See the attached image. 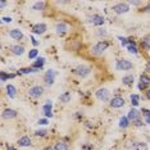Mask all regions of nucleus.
Listing matches in <instances>:
<instances>
[{
    "label": "nucleus",
    "instance_id": "f257e3e1",
    "mask_svg": "<svg viewBox=\"0 0 150 150\" xmlns=\"http://www.w3.org/2000/svg\"><path fill=\"white\" fill-rule=\"evenodd\" d=\"M28 94H30V96H32V98H40L43 95V87L41 86H33V87L30 89Z\"/></svg>",
    "mask_w": 150,
    "mask_h": 150
},
{
    "label": "nucleus",
    "instance_id": "f03ea898",
    "mask_svg": "<svg viewBox=\"0 0 150 150\" xmlns=\"http://www.w3.org/2000/svg\"><path fill=\"white\" fill-rule=\"evenodd\" d=\"M96 98L99 100H103V101H106L109 99V91L106 89H100L99 91H96Z\"/></svg>",
    "mask_w": 150,
    "mask_h": 150
},
{
    "label": "nucleus",
    "instance_id": "7ed1b4c3",
    "mask_svg": "<svg viewBox=\"0 0 150 150\" xmlns=\"http://www.w3.org/2000/svg\"><path fill=\"white\" fill-rule=\"evenodd\" d=\"M117 68L118 69H122V71H127V69H131L132 68V63H130L128 60H119L117 63Z\"/></svg>",
    "mask_w": 150,
    "mask_h": 150
},
{
    "label": "nucleus",
    "instance_id": "20e7f679",
    "mask_svg": "<svg viewBox=\"0 0 150 150\" xmlns=\"http://www.w3.org/2000/svg\"><path fill=\"white\" fill-rule=\"evenodd\" d=\"M75 73H77V75L81 76V77H85V76H87L90 73V68L85 67V65H80V67H77L75 69Z\"/></svg>",
    "mask_w": 150,
    "mask_h": 150
},
{
    "label": "nucleus",
    "instance_id": "39448f33",
    "mask_svg": "<svg viewBox=\"0 0 150 150\" xmlns=\"http://www.w3.org/2000/svg\"><path fill=\"white\" fill-rule=\"evenodd\" d=\"M113 9H114V12H116V13L122 14V13L128 12V5H127V4H124V3H122V4H117Z\"/></svg>",
    "mask_w": 150,
    "mask_h": 150
},
{
    "label": "nucleus",
    "instance_id": "423d86ee",
    "mask_svg": "<svg viewBox=\"0 0 150 150\" xmlns=\"http://www.w3.org/2000/svg\"><path fill=\"white\" fill-rule=\"evenodd\" d=\"M108 46H109V44H108V43H105V41H103V43H99L98 45L94 47V53H95V54H101V53L104 51Z\"/></svg>",
    "mask_w": 150,
    "mask_h": 150
},
{
    "label": "nucleus",
    "instance_id": "0eeeda50",
    "mask_svg": "<svg viewBox=\"0 0 150 150\" xmlns=\"http://www.w3.org/2000/svg\"><path fill=\"white\" fill-rule=\"evenodd\" d=\"M15 116H17V112L13 109H5L3 112V118L4 119H12V118H15Z\"/></svg>",
    "mask_w": 150,
    "mask_h": 150
},
{
    "label": "nucleus",
    "instance_id": "6e6552de",
    "mask_svg": "<svg viewBox=\"0 0 150 150\" xmlns=\"http://www.w3.org/2000/svg\"><path fill=\"white\" fill-rule=\"evenodd\" d=\"M124 104V100L122 99V98H114V99H112V101H110V105L113 106V108H121V106H123Z\"/></svg>",
    "mask_w": 150,
    "mask_h": 150
},
{
    "label": "nucleus",
    "instance_id": "1a4fd4ad",
    "mask_svg": "<svg viewBox=\"0 0 150 150\" xmlns=\"http://www.w3.org/2000/svg\"><path fill=\"white\" fill-rule=\"evenodd\" d=\"M54 77H55V72L54 71H47L45 75V82L49 83V85H51L54 82Z\"/></svg>",
    "mask_w": 150,
    "mask_h": 150
},
{
    "label": "nucleus",
    "instance_id": "9d476101",
    "mask_svg": "<svg viewBox=\"0 0 150 150\" xmlns=\"http://www.w3.org/2000/svg\"><path fill=\"white\" fill-rule=\"evenodd\" d=\"M18 144H19V146H30L31 145L30 137H28V136H23V137H21L19 141H18Z\"/></svg>",
    "mask_w": 150,
    "mask_h": 150
},
{
    "label": "nucleus",
    "instance_id": "9b49d317",
    "mask_svg": "<svg viewBox=\"0 0 150 150\" xmlns=\"http://www.w3.org/2000/svg\"><path fill=\"white\" fill-rule=\"evenodd\" d=\"M9 36L13 37V39H15V40H19V39L23 37V33H22L19 30H12L9 32Z\"/></svg>",
    "mask_w": 150,
    "mask_h": 150
},
{
    "label": "nucleus",
    "instance_id": "f8f14e48",
    "mask_svg": "<svg viewBox=\"0 0 150 150\" xmlns=\"http://www.w3.org/2000/svg\"><path fill=\"white\" fill-rule=\"evenodd\" d=\"M45 31H46V26L44 23L36 25V26L33 27V32H35V33H44Z\"/></svg>",
    "mask_w": 150,
    "mask_h": 150
},
{
    "label": "nucleus",
    "instance_id": "ddd939ff",
    "mask_svg": "<svg viewBox=\"0 0 150 150\" xmlns=\"http://www.w3.org/2000/svg\"><path fill=\"white\" fill-rule=\"evenodd\" d=\"M128 121H136L139 119V112L136 110V109H131L130 112H128Z\"/></svg>",
    "mask_w": 150,
    "mask_h": 150
},
{
    "label": "nucleus",
    "instance_id": "4468645a",
    "mask_svg": "<svg viewBox=\"0 0 150 150\" xmlns=\"http://www.w3.org/2000/svg\"><path fill=\"white\" fill-rule=\"evenodd\" d=\"M44 112H45V116L46 117H51V101L47 100V103L44 105Z\"/></svg>",
    "mask_w": 150,
    "mask_h": 150
},
{
    "label": "nucleus",
    "instance_id": "2eb2a0df",
    "mask_svg": "<svg viewBox=\"0 0 150 150\" xmlns=\"http://www.w3.org/2000/svg\"><path fill=\"white\" fill-rule=\"evenodd\" d=\"M12 51L14 53L15 55H22L23 51H25V47L19 45H14V46H12Z\"/></svg>",
    "mask_w": 150,
    "mask_h": 150
},
{
    "label": "nucleus",
    "instance_id": "dca6fc26",
    "mask_svg": "<svg viewBox=\"0 0 150 150\" xmlns=\"http://www.w3.org/2000/svg\"><path fill=\"white\" fill-rule=\"evenodd\" d=\"M91 21H92V23L96 25V26H100V25L104 23V19H103V17H100V15H94V17L91 18Z\"/></svg>",
    "mask_w": 150,
    "mask_h": 150
},
{
    "label": "nucleus",
    "instance_id": "f3484780",
    "mask_svg": "<svg viewBox=\"0 0 150 150\" xmlns=\"http://www.w3.org/2000/svg\"><path fill=\"white\" fill-rule=\"evenodd\" d=\"M134 150H148V146L144 142H137V144H132L131 146Z\"/></svg>",
    "mask_w": 150,
    "mask_h": 150
},
{
    "label": "nucleus",
    "instance_id": "a211bd4d",
    "mask_svg": "<svg viewBox=\"0 0 150 150\" xmlns=\"http://www.w3.org/2000/svg\"><path fill=\"white\" fill-rule=\"evenodd\" d=\"M45 5H46L45 1H37V3L33 4L32 9H35V10H43V9L45 8Z\"/></svg>",
    "mask_w": 150,
    "mask_h": 150
},
{
    "label": "nucleus",
    "instance_id": "6ab92c4d",
    "mask_svg": "<svg viewBox=\"0 0 150 150\" xmlns=\"http://www.w3.org/2000/svg\"><path fill=\"white\" fill-rule=\"evenodd\" d=\"M122 82H123V85H132L134 83V76H124L123 78H122Z\"/></svg>",
    "mask_w": 150,
    "mask_h": 150
},
{
    "label": "nucleus",
    "instance_id": "aec40b11",
    "mask_svg": "<svg viewBox=\"0 0 150 150\" xmlns=\"http://www.w3.org/2000/svg\"><path fill=\"white\" fill-rule=\"evenodd\" d=\"M60 101H63V103H68V101H71V94L69 92H64V94H62L59 96Z\"/></svg>",
    "mask_w": 150,
    "mask_h": 150
},
{
    "label": "nucleus",
    "instance_id": "412c9836",
    "mask_svg": "<svg viewBox=\"0 0 150 150\" xmlns=\"http://www.w3.org/2000/svg\"><path fill=\"white\" fill-rule=\"evenodd\" d=\"M7 91H8V95H9L10 98H14L15 96V87L14 86L8 85V86H7Z\"/></svg>",
    "mask_w": 150,
    "mask_h": 150
},
{
    "label": "nucleus",
    "instance_id": "4be33fe9",
    "mask_svg": "<svg viewBox=\"0 0 150 150\" xmlns=\"http://www.w3.org/2000/svg\"><path fill=\"white\" fill-rule=\"evenodd\" d=\"M44 60H45L44 58H39L37 62H35V63L32 64V67H33L35 69H36V68H41V67L44 65Z\"/></svg>",
    "mask_w": 150,
    "mask_h": 150
},
{
    "label": "nucleus",
    "instance_id": "5701e85b",
    "mask_svg": "<svg viewBox=\"0 0 150 150\" xmlns=\"http://www.w3.org/2000/svg\"><path fill=\"white\" fill-rule=\"evenodd\" d=\"M128 126V118L127 117H122L119 121V127L121 128H126Z\"/></svg>",
    "mask_w": 150,
    "mask_h": 150
},
{
    "label": "nucleus",
    "instance_id": "b1692460",
    "mask_svg": "<svg viewBox=\"0 0 150 150\" xmlns=\"http://www.w3.org/2000/svg\"><path fill=\"white\" fill-rule=\"evenodd\" d=\"M55 150H68V146L64 144V142H58L55 146H54Z\"/></svg>",
    "mask_w": 150,
    "mask_h": 150
},
{
    "label": "nucleus",
    "instance_id": "393cba45",
    "mask_svg": "<svg viewBox=\"0 0 150 150\" xmlns=\"http://www.w3.org/2000/svg\"><path fill=\"white\" fill-rule=\"evenodd\" d=\"M57 31H58L59 33L65 32V31H67V25H64V23H59V25L57 26Z\"/></svg>",
    "mask_w": 150,
    "mask_h": 150
},
{
    "label": "nucleus",
    "instance_id": "a878e982",
    "mask_svg": "<svg viewBox=\"0 0 150 150\" xmlns=\"http://www.w3.org/2000/svg\"><path fill=\"white\" fill-rule=\"evenodd\" d=\"M140 81H141V83H145V85H149V83H150V78L146 75H141V76H140Z\"/></svg>",
    "mask_w": 150,
    "mask_h": 150
},
{
    "label": "nucleus",
    "instance_id": "bb28decb",
    "mask_svg": "<svg viewBox=\"0 0 150 150\" xmlns=\"http://www.w3.org/2000/svg\"><path fill=\"white\" fill-rule=\"evenodd\" d=\"M142 114H144V117H145V122H146V123H150V110L142 109Z\"/></svg>",
    "mask_w": 150,
    "mask_h": 150
},
{
    "label": "nucleus",
    "instance_id": "cd10ccee",
    "mask_svg": "<svg viewBox=\"0 0 150 150\" xmlns=\"http://www.w3.org/2000/svg\"><path fill=\"white\" fill-rule=\"evenodd\" d=\"M127 47H128V51H130V53H132V54H136V53H137V49H136L134 41H132L130 45H127Z\"/></svg>",
    "mask_w": 150,
    "mask_h": 150
},
{
    "label": "nucleus",
    "instance_id": "c85d7f7f",
    "mask_svg": "<svg viewBox=\"0 0 150 150\" xmlns=\"http://www.w3.org/2000/svg\"><path fill=\"white\" fill-rule=\"evenodd\" d=\"M139 100H140V96H139V95H131V103L134 105L139 104Z\"/></svg>",
    "mask_w": 150,
    "mask_h": 150
},
{
    "label": "nucleus",
    "instance_id": "c756f323",
    "mask_svg": "<svg viewBox=\"0 0 150 150\" xmlns=\"http://www.w3.org/2000/svg\"><path fill=\"white\" fill-rule=\"evenodd\" d=\"M0 76H1V81H3V82H4L7 78H13V77H14V75H7L5 72H1Z\"/></svg>",
    "mask_w": 150,
    "mask_h": 150
},
{
    "label": "nucleus",
    "instance_id": "7c9ffc66",
    "mask_svg": "<svg viewBox=\"0 0 150 150\" xmlns=\"http://www.w3.org/2000/svg\"><path fill=\"white\" fill-rule=\"evenodd\" d=\"M36 71L37 69H35V68H23L19 71V73H30V72H36Z\"/></svg>",
    "mask_w": 150,
    "mask_h": 150
},
{
    "label": "nucleus",
    "instance_id": "2f4dec72",
    "mask_svg": "<svg viewBox=\"0 0 150 150\" xmlns=\"http://www.w3.org/2000/svg\"><path fill=\"white\" fill-rule=\"evenodd\" d=\"M28 57H30V59H33V58H36V57H37V50H36V49L31 50L30 54H28Z\"/></svg>",
    "mask_w": 150,
    "mask_h": 150
},
{
    "label": "nucleus",
    "instance_id": "473e14b6",
    "mask_svg": "<svg viewBox=\"0 0 150 150\" xmlns=\"http://www.w3.org/2000/svg\"><path fill=\"white\" fill-rule=\"evenodd\" d=\"M121 43H122V45H128V41H127V39H124V37H119Z\"/></svg>",
    "mask_w": 150,
    "mask_h": 150
},
{
    "label": "nucleus",
    "instance_id": "72a5a7b5",
    "mask_svg": "<svg viewBox=\"0 0 150 150\" xmlns=\"http://www.w3.org/2000/svg\"><path fill=\"white\" fill-rule=\"evenodd\" d=\"M146 87H148V85H145V83H141V82L139 83V89H140V90H145Z\"/></svg>",
    "mask_w": 150,
    "mask_h": 150
},
{
    "label": "nucleus",
    "instance_id": "f704fd0d",
    "mask_svg": "<svg viewBox=\"0 0 150 150\" xmlns=\"http://www.w3.org/2000/svg\"><path fill=\"white\" fill-rule=\"evenodd\" d=\"M45 132H46L45 130H41V131H36V135H37V136H44V135H45Z\"/></svg>",
    "mask_w": 150,
    "mask_h": 150
},
{
    "label": "nucleus",
    "instance_id": "c9c22d12",
    "mask_svg": "<svg viewBox=\"0 0 150 150\" xmlns=\"http://www.w3.org/2000/svg\"><path fill=\"white\" fill-rule=\"evenodd\" d=\"M3 21L4 22H12V18L10 17H3Z\"/></svg>",
    "mask_w": 150,
    "mask_h": 150
},
{
    "label": "nucleus",
    "instance_id": "e433bc0d",
    "mask_svg": "<svg viewBox=\"0 0 150 150\" xmlns=\"http://www.w3.org/2000/svg\"><path fill=\"white\" fill-rule=\"evenodd\" d=\"M39 123H40V124H46V123H47V121H46V119H40V121H39Z\"/></svg>",
    "mask_w": 150,
    "mask_h": 150
},
{
    "label": "nucleus",
    "instance_id": "4c0bfd02",
    "mask_svg": "<svg viewBox=\"0 0 150 150\" xmlns=\"http://www.w3.org/2000/svg\"><path fill=\"white\" fill-rule=\"evenodd\" d=\"M135 124H136V126H141L142 123H141V121H140V119H136L135 121Z\"/></svg>",
    "mask_w": 150,
    "mask_h": 150
},
{
    "label": "nucleus",
    "instance_id": "58836bf2",
    "mask_svg": "<svg viewBox=\"0 0 150 150\" xmlns=\"http://www.w3.org/2000/svg\"><path fill=\"white\" fill-rule=\"evenodd\" d=\"M31 40H32V44H33V45H37V44H39V43H37V41H36V40H35L33 37H32Z\"/></svg>",
    "mask_w": 150,
    "mask_h": 150
},
{
    "label": "nucleus",
    "instance_id": "ea45409f",
    "mask_svg": "<svg viewBox=\"0 0 150 150\" xmlns=\"http://www.w3.org/2000/svg\"><path fill=\"white\" fill-rule=\"evenodd\" d=\"M131 4H134V5H139V4H140V1H131Z\"/></svg>",
    "mask_w": 150,
    "mask_h": 150
},
{
    "label": "nucleus",
    "instance_id": "a19ab883",
    "mask_svg": "<svg viewBox=\"0 0 150 150\" xmlns=\"http://www.w3.org/2000/svg\"><path fill=\"white\" fill-rule=\"evenodd\" d=\"M5 4H7V3H5V1H4V0H1V1H0V5H1V7H4V5H5Z\"/></svg>",
    "mask_w": 150,
    "mask_h": 150
},
{
    "label": "nucleus",
    "instance_id": "79ce46f5",
    "mask_svg": "<svg viewBox=\"0 0 150 150\" xmlns=\"http://www.w3.org/2000/svg\"><path fill=\"white\" fill-rule=\"evenodd\" d=\"M146 98H148V99H150V90L146 92Z\"/></svg>",
    "mask_w": 150,
    "mask_h": 150
},
{
    "label": "nucleus",
    "instance_id": "37998d69",
    "mask_svg": "<svg viewBox=\"0 0 150 150\" xmlns=\"http://www.w3.org/2000/svg\"><path fill=\"white\" fill-rule=\"evenodd\" d=\"M148 71H150V63L148 64Z\"/></svg>",
    "mask_w": 150,
    "mask_h": 150
},
{
    "label": "nucleus",
    "instance_id": "c03bdc74",
    "mask_svg": "<svg viewBox=\"0 0 150 150\" xmlns=\"http://www.w3.org/2000/svg\"><path fill=\"white\" fill-rule=\"evenodd\" d=\"M8 150H15V149H13V148H8Z\"/></svg>",
    "mask_w": 150,
    "mask_h": 150
}]
</instances>
